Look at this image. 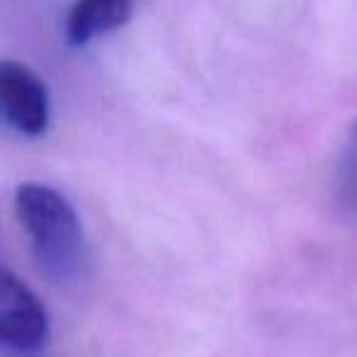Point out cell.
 Segmentation results:
<instances>
[{"mask_svg":"<svg viewBox=\"0 0 357 357\" xmlns=\"http://www.w3.org/2000/svg\"><path fill=\"white\" fill-rule=\"evenodd\" d=\"M15 213L37 267L54 282H76L89 269V243L74 206L47 184L17 186Z\"/></svg>","mask_w":357,"mask_h":357,"instance_id":"1","label":"cell"},{"mask_svg":"<svg viewBox=\"0 0 357 357\" xmlns=\"http://www.w3.org/2000/svg\"><path fill=\"white\" fill-rule=\"evenodd\" d=\"M0 342L13 352H40L50 342V316L10 269L0 272Z\"/></svg>","mask_w":357,"mask_h":357,"instance_id":"2","label":"cell"},{"mask_svg":"<svg viewBox=\"0 0 357 357\" xmlns=\"http://www.w3.org/2000/svg\"><path fill=\"white\" fill-rule=\"evenodd\" d=\"M0 108L13 130L25 137H42L50 125V93L30 66L20 61L0 64Z\"/></svg>","mask_w":357,"mask_h":357,"instance_id":"3","label":"cell"},{"mask_svg":"<svg viewBox=\"0 0 357 357\" xmlns=\"http://www.w3.org/2000/svg\"><path fill=\"white\" fill-rule=\"evenodd\" d=\"M130 15L132 0H76L66 17V40L71 47H84L123 27Z\"/></svg>","mask_w":357,"mask_h":357,"instance_id":"4","label":"cell"},{"mask_svg":"<svg viewBox=\"0 0 357 357\" xmlns=\"http://www.w3.org/2000/svg\"><path fill=\"white\" fill-rule=\"evenodd\" d=\"M337 194L342 204L357 213V120L350 128L340 167H337Z\"/></svg>","mask_w":357,"mask_h":357,"instance_id":"5","label":"cell"}]
</instances>
